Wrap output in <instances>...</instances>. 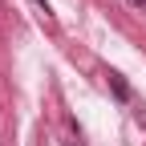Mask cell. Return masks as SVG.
I'll use <instances>...</instances> for the list:
<instances>
[{
  "mask_svg": "<svg viewBox=\"0 0 146 146\" xmlns=\"http://www.w3.org/2000/svg\"><path fill=\"white\" fill-rule=\"evenodd\" d=\"M106 77H110V89H114V98H118V102H130V85H126L122 73H106Z\"/></svg>",
  "mask_w": 146,
  "mask_h": 146,
  "instance_id": "1",
  "label": "cell"
},
{
  "mask_svg": "<svg viewBox=\"0 0 146 146\" xmlns=\"http://www.w3.org/2000/svg\"><path fill=\"white\" fill-rule=\"evenodd\" d=\"M126 4H130V8H146V0H126Z\"/></svg>",
  "mask_w": 146,
  "mask_h": 146,
  "instance_id": "2",
  "label": "cell"
},
{
  "mask_svg": "<svg viewBox=\"0 0 146 146\" xmlns=\"http://www.w3.org/2000/svg\"><path fill=\"white\" fill-rule=\"evenodd\" d=\"M138 122H142V126H146V110H138Z\"/></svg>",
  "mask_w": 146,
  "mask_h": 146,
  "instance_id": "3",
  "label": "cell"
}]
</instances>
